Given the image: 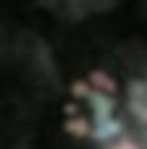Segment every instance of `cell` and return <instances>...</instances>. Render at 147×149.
<instances>
[{
    "label": "cell",
    "mask_w": 147,
    "mask_h": 149,
    "mask_svg": "<svg viewBox=\"0 0 147 149\" xmlns=\"http://www.w3.org/2000/svg\"><path fill=\"white\" fill-rule=\"evenodd\" d=\"M93 112L91 149H147V74Z\"/></svg>",
    "instance_id": "cell-1"
}]
</instances>
